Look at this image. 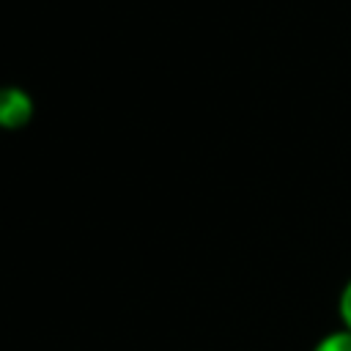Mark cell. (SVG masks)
Instances as JSON below:
<instances>
[{
    "label": "cell",
    "mask_w": 351,
    "mask_h": 351,
    "mask_svg": "<svg viewBox=\"0 0 351 351\" xmlns=\"http://www.w3.org/2000/svg\"><path fill=\"white\" fill-rule=\"evenodd\" d=\"M313 351H351V329H337V332H329L326 337L318 340V346Z\"/></svg>",
    "instance_id": "cell-2"
},
{
    "label": "cell",
    "mask_w": 351,
    "mask_h": 351,
    "mask_svg": "<svg viewBox=\"0 0 351 351\" xmlns=\"http://www.w3.org/2000/svg\"><path fill=\"white\" fill-rule=\"evenodd\" d=\"M340 318H343V326L346 329H351V280L346 282V288H343V293H340Z\"/></svg>",
    "instance_id": "cell-3"
},
{
    "label": "cell",
    "mask_w": 351,
    "mask_h": 351,
    "mask_svg": "<svg viewBox=\"0 0 351 351\" xmlns=\"http://www.w3.org/2000/svg\"><path fill=\"white\" fill-rule=\"evenodd\" d=\"M33 118V99L27 90L5 85L0 88V126L3 129H22Z\"/></svg>",
    "instance_id": "cell-1"
}]
</instances>
